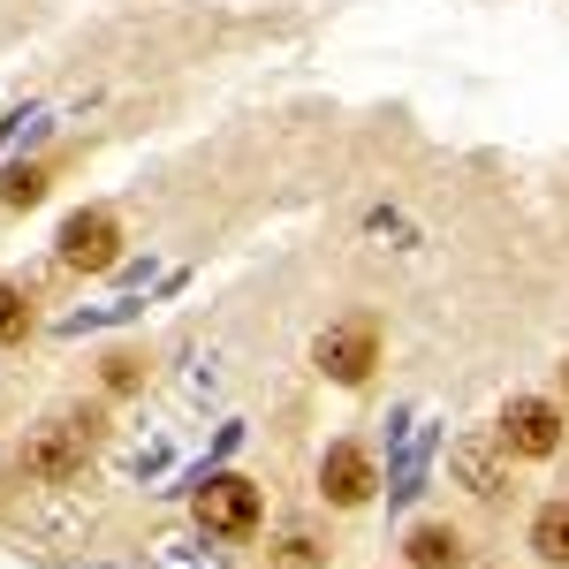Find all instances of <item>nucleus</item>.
Here are the masks:
<instances>
[{
  "label": "nucleus",
  "instance_id": "nucleus-1",
  "mask_svg": "<svg viewBox=\"0 0 569 569\" xmlns=\"http://www.w3.org/2000/svg\"><path fill=\"white\" fill-rule=\"evenodd\" d=\"M99 440H107V410H99V402H69V410H53V418H39V426L23 433L16 471H23V486L61 493V486L84 479V463L99 456Z\"/></svg>",
  "mask_w": 569,
  "mask_h": 569
},
{
  "label": "nucleus",
  "instance_id": "nucleus-2",
  "mask_svg": "<svg viewBox=\"0 0 569 569\" xmlns=\"http://www.w3.org/2000/svg\"><path fill=\"white\" fill-rule=\"evenodd\" d=\"M380 350H388L380 319H372V311H350V319H327V327L311 335V372H319L327 388H365V380L380 372Z\"/></svg>",
  "mask_w": 569,
  "mask_h": 569
},
{
  "label": "nucleus",
  "instance_id": "nucleus-3",
  "mask_svg": "<svg viewBox=\"0 0 569 569\" xmlns=\"http://www.w3.org/2000/svg\"><path fill=\"white\" fill-rule=\"evenodd\" d=\"M493 440L509 448V463H555L569 448V410L555 395H509L493 418Z\"/></svg>",
  "mask_w": 569,
  "mask_h": 569
},
{
  "label": "nucleus",
  "instance_id": "nucleus-4",
  "mask_svg": "<svg viewBox=\"0 0 569 569\" xmlns=\"http://www.w3.org/2000/svg\"><path fill=\"white\" fill-rule=\"evenodd\" d=\"M198 531L206 539H220V547H243V539H259V525H266V493L243 471H213V479L198 486Z\"/></svg>",
  "mask_w": 569,
  "mask_h": 569
},
{
  "label": "nucleus",
  "instance_id": "nucleus-5",
  "mask_svg": "<svg viewBox=\"0 0 569 569\" xmlns=\"http://www.w3.org/2000/svg\"><path fill=\"white\" fill-rule=\"evenodd\" d=\"M53 259L69 266V273H114V266H122V220L107 213V206L69 213L61 236H53Z\"/></svg>",
  "mask_w": 569,
  "mask_h": 569
},
{
  "label": "nucleus",
  "instance_id": "nucleus-6",
  "mask_svg": "<svg viewBox=\"0 0 569 569\" xmlns=\"http://www.w3.org/2000/svg\"><path fill=\"white\" fill-rule=\"evenodd\" d=\"M380 493V463L365 440H327L319 448V501L327 509H365Z\"/></svg>",
  "mask_w": 569,
  "mask_h": 569
},
{
  "label": "nucleus",
  "instance_id": "nucleus-7",
  "mask_svg": "<svg viewBox=\"0 0 569 569\" xmlns=\"http://www.w3.org/2000/svg\"><path fill=\"white\" fill-rule=\"evenodd\" d=\"M448 479L463 486L471 501H501V493H509V448H501L493 433L448 440Z\"/></svg>",
  "mask_w": 569,
  "mask_h": 569
},
{
  "label": "nucleus",
  "instance_id": "nucleus-8",
  "mask_svg": "<svg viewBox=\"0 0 569 569\" xmlns=\"http://www.w3.org/2000/svg\"><path fill=\"white\" fill-rule=\"evenodd\" d=\"M433 426L418 418V410H402L395 418V456H388V501H410V493H426V463H433Z\"/></svg>",
  "mask_w": 569,
  "mask_h": 569
},
{
  "label": "nucleus",
  "instance_id": "nucleus-9",
  "mask_svg": "<svg viewBox=\"0 0 569 569\" xmlns=\"http://www.w3.org/2000/svg\"><path fill=\"white\" fill-rule=\"evenodd\" d=\"M137 569H228V547L206 531H168V539H152V555Z\"/></svg>",
  "mask_w": 569,
  "mask_h": 569
},
{
  "label": "nucleus",
  "instance_id": "nucleus-10",
  "mask_svg": "<svg viewBox=\"0 0 569 569\" xmlns=\"http://www.w3.org/2000/svg\"><path fill=\"white\" fill-rule=\"evenodd\" d=\"M402 562H410V569H463V531H456V525H410Z\"/></svg>",
  "mask_w": 569,
  "mask_h": 569
},
{
  "label": "nucleus",
  "instance_id": "nucleus-11",
  "mask_svg": "<svg viewBox=\"0 0 569 569\" xmlns=\"http://www.w3.org/2000/svg\"><path fill=\"white\" fill-rule=\"evenodd\" d=\"M531 555H539L547 569H569V493L531 509Z\"/></svg>",
  "mask_w": 569,
  "mask_h": 569
},
{
  "label": "nucleus",
  "instance_id": "nucleus-12",
  "mask_svg": "<svg viewBox=\"0 0 569 569\" xmlns=\"http://www.w3.org/2000/svg\"><path fill=\"white\" fill-rule=\"evenodd\" d=\"M39 335V311H31V289L23 281H0V350H23Z\"/></svg>",
  "mask_w": 569,
  "mask_h": 569
},
{
  "label": "nucleus",
  "instance_id": "nucleus-13",
  "mask_svg": "<svg viewBox=\"0 0 569 569\" xmlns=\"http://www.w3.org/2000/svg\"><path fill=\"white\" fill-rule=\"evenodd\" d=\"M266 562L273 569H327V539H319L311 525H289L273 547H266Z\"/></svg>",
  "mask_w": 569,
  "mask_h": 569
},
{
  "label": "nucleus",
  "instance_id": "nucleus-14",
  "mask_svg": "<svg viewBox=\"0 0 569 569\" xmlns=\"http://www.w3.org/2000/svg\"><path fill=\"white\" fill-rule=\"evenodd\" d=\"M46 190H53V176H46L39 160H16V168L0 176V206H8V213H31V206H46Z\"/></svg>",
  "mask_w": 569,
  "mask_h": 569
},
{
  "label": "nucleus",
  "instance_id": "nucleus-15",
  "mask_svg": "<svg viewBox=\"0 0 569 569\" xmlns=\"http://www.w3.org/2000/svg\"><path fill=\"white\" fill-rule=\"evenodd\" d=\"M144 380H152V357H144V350H114V357H107V372H99V388H107V395H137Z\"/></svg>",
  "mask_w": 569,
  "mask_h": 569
},
{
  "label": "nucleus",
  "instance_id": "nucleus-16",
  "mask_svg": "<svg viewBox=\"0 0 569 569\" xmlns=\"http://www.w3.org/2000/svg\"><path fill=\"white\" fill-rule=\"evenodd\" d=\"M562 395H569V357H562Z\"/></svg>",
  "mask_w": 569,
  "mask_h": 569
},
{
  "label": "nucleus",
  "instance_id": "nucleus-17",
  "mask_svg": "<svg viewBox=\"0 0 569 569\" xmlns=\"http://www.w3.org/2000/svg\"><path fill=\"white\" fill-rule=\"evenodd\" d=\"M77 569H114V562H77Z\"/></svg>",
  "mask_w": 569,
  "mask_h": 569
}]
</instances>
